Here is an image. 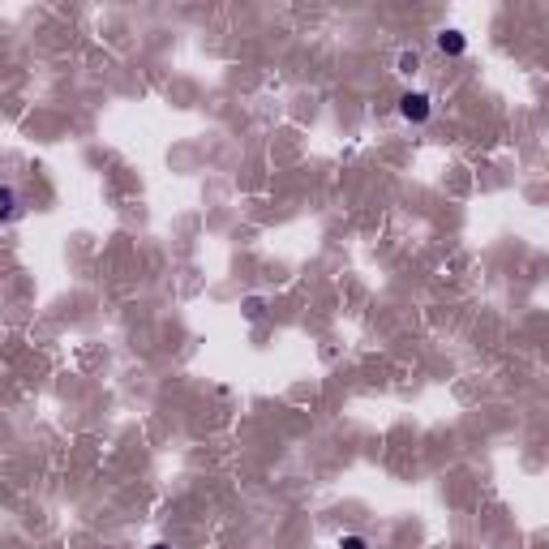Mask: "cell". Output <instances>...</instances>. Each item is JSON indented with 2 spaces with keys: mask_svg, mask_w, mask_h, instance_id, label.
<instances>
[{
  "mask_svg": "<svg viewBox=\"0 0 549 549\" xmlns=\"http://www.w3.org/2000/svg\"><path fill=\"white\" fill-rule=\"evenodd\" d=\"M22 215H26V198H22V189L0 185V224H13V219H22Z\"/></svg>",
  "mask_w": 549,
  "mask_h": 549,
  "instance_id": "cell-2",
  "label": "cell"
},
{
  "mask_svg": "<svg viewBox=\"0 0 549 549\" xmlns=\"http://www.w3.org/2000/svg\"><path fill=\"white\" fill-rule=\"evenodd\" d=\"M399 116H404L408 125H425L429 116H434V99H429L425 91H408V95H399Z\"/></svg>",
  "mask_w": 549,
  "mask_h": 549,
  "instance_id": "cell-1",
  "label": "cell"
},
{
  "mask_svg": "<svg viewBox=\"0 0 549 549\" xmlns=\"http://www.w3.org/2000/svg\"><path fill=\"white\" fill-rule=\"evenodd\" d=\"M339 549H369V541L356 537V532H348V537H339Z\"/></svg>",
  "mask_w": 549,
  "mask_h": 549,
  "instance_id": "cell-5",
  "label": "cell"
},
{
  "mask_svg": "<svg viewBox=\"0 0 549 549\" xmlns=\"http://www.w3.org/2000/svg\"><path fill=\"white\" fill-rule=\"evenodd\" d=\"M151 549H172V545H163V541H159V545H151Z\"/></svg>",
  "mask_w": 549,
  "mask_h": 549,
  "instance_id": "cell-6",
  "label": "cell"
},
{
  "mask_svg": "<svg viewBox=\"0 0 549 549\" xmlns=\"http://www.w3.org/2000/svg\"><path fill=\"white\" fill-rule=\"evenodd\" d=\"M438 52H442V56H464V52H468L464 31H455V26H451V31H442V35H438Z\"/></svg>",
  "mask_w": 549,
  "mask_h": 549,
  "instance_id": "cell-3",
  "label": "cell"
},
{
  "mask_svg": "<svg viewBox=\"0 0 549 549\" xmlns=\"http://www.w3.org/2000/svg\"><path fill=\"white\" fill-rule=\"evenodd\" d=\"M421 69V56L417 52H404V56H399V73H417Z\"/></svg>",
  "mask_w": 549,
  "mask_h": 549,
  "instance_id": "cell-4",
  "label": "cell"
}]
</instances>
